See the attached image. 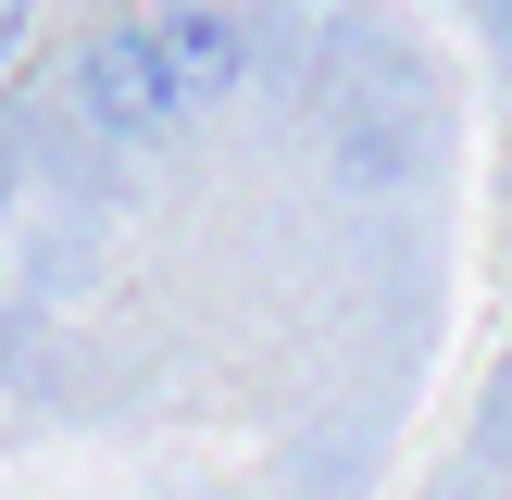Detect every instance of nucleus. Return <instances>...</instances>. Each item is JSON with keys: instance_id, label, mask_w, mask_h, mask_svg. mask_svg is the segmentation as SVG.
I'll return each instance as SVG.
<instances>
[{"instance_id": "nucleus-1", "label": "nucleus", "mask_w": 512, "mask_h": 500, "mask_svg": "<svg viewBox=\"0 0 512 500\" xmlns=\"http://www.w3.org/2000/svg\"><path fill=\"white\" fill-rule=\"evenodd\" d=\"M75 100H88L100 138H175V125H188V100H175L163 50H150V13L100 25V38L75 50Z\"/></svg>"}, {"instance_id": "nucleus-2", "label": "nucleus", "mask_w": 512, "mask_h": 500, "mask_svg": "<svg viewBox=\"0 0 512 500\" xmlns=\"http://www.w3.org/2000/svg\"><path fill=\"white\" fill-rule=\"evenodd\" d=\"M150 50H163V75H175L188 113L238 100V75H250V25L225 13V0H163V13H150Z\"/></svg>"}, {"instance_id": "nucleus-3", "label": "nucleus", "mask_w": 512, "mask_h": 500, "mask_svg": "<svg viewBox=\"0 0 512 500\" xmlns=\"http://www.w3.org/2000/svg\"><path fill=\"white\" fill-rule=\"evenodd\" d=\"M25 13H38V0H0V50H13V25H25Z\"/></svg>"}]
</instances>
